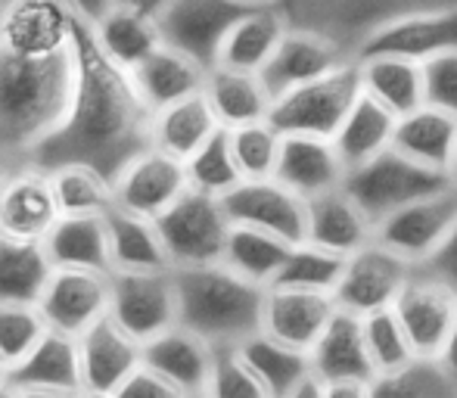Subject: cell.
Returning a JSON list of instances; mask_svg holds the SVG:
<instances>
[{
	"label": "cell",
	"mask_w": 457,
	"mask_h": 398,
	"mask_svg": "<svg viewBox=\"0 0 457 398\" xmlns=\"http://www.w3.org/2000/svg\"><path fill=\"white\" fill-rule=\"evenodd\" d=\"M0 178H4V165H0Z\"/></svg>",
	"instance_id": "58"
},
{
	"label": "cell",
	"mask_w": 457,
	"mask_h": 398,
	"mask_svg": "<svg viewBox=\"0 0 457 398\" xmlns=\"http://www.w3.org/2000/svg\"><path fill=\"white\" fill-rule=\"evenodd\" d=\"M417 268L420 265H414L404 255H398L395 249L373 240L358 253L345 255L343 278H339L333 296H337L339 308L364 318L370 311L395 305L398 293L404 290V284H408Z\"/></svg>",
	"instance_id": "10"
},
{
	"label": "cell",
	"mask_w": 457,
	"mask_h": 398,
	"mask_svg": "<svg viewBox=\"0 0 457 398\" xmlns=\"http://www.w3.org/2000/svg\"><path fill=\"white\" fill-rule=\"evenodd\" d=\"M423 268H427V271H433L436 278H442L445 284H452L457 290V224L452 230V236L442 243V249Z\"/></svg>",
	"instance_id": "50"
},
{
	"label": "cell",
	"mask_w": 457,
	"mask_h": 398,
	"mask_svg": "<svg viewBox=\"0 0 457 398\" xmlns=\"http://www.w3.org/2000/svg\"><path fill=\"white\" fill-rule=\"evenodd\" d=\"M187 178H190L193 190H203L212 196H224L243 181L240 165L230 150V134L228 128H218L190 159H187Z\"/></svg>",
	"instance_id": "42"
},
{
	"label": "cell",
	"mask_w": 457,
	"mask_h": 398,
	"mask_svg": "<svg viewBox=\"0 0 457 398\" xmlns=\"http://www.w3.org/2000/svg\"><path fill=\"white\" fill-rule=\"evenodd\" d=\"M6 370H10V368H6V361H4V358H0V389H4V380H6Z\"/></svg>",
	"instance_id": "55"
},
{
	"label": "cell",
	"mask_w": 457,
	"mask_h": 398,
	"mask_svg": "<svg viewBox=\"0 0 457 398\" xmlns=\"http://www.w3.org/2000/svg\"><path fill=\"white\" fill-rule=\"evenodd\" d=\"M308 243H318L339 255L358 253L367 243L377 240V218L343 187L308 199Z\"/></svg>",
	"instance_id": "24"
},
{
	"label": "cell",
	"mask_w": 457,
	"mask_h": 398,
	"mask_svg": "<svg viewBox=\"0 0 457 398\" xmlns=\"http://www.w3.org/2000/svg\"><path fill=\"white\" fill-rule=\"evenodd\" d=\"M109 4H125V6H137V10H144V12H153L156 16L159 10H162L169 0H109Z\"/></svg>",
	"instance_id": "53"
},
{
	"label": "cell",
	"mask_w": 457,
	"mask_h": 398,
	"mask_svg": "<svg viewBox=\"0 0 457 398\" xmlns=\"http://www.w3.org/2000/svg\"><path fill=\"white\" fill-rule=\"evenodd\" d=\"M395 121L398 115L389 106H383L379 100H373L370 94H361L355 106L349 109V115L343 119V125L333 134L339 156L349 169L373 159L377 153H383L386 146H392L395 137Z\"/></svg>",
	"instance_id": "37"
},
{
	"label": "cell",
	"mask_w": 457,
	"mask_h": 398,
	"mask_svg": "<svg viewBox=\"0 0 457 398\" xmlns=\"http://www.w3.org/2000/svg\"><path fill=\"white\" fill-rule=\"evenodd\" d=\"M345 175H349V165L343 162L333 137H320V134H283V150L274 178H280L289 190L312 199L333 187H343Z\"/></svg>",
	"instance_id": "26"
},
{
	"label": "cell",
	"mask_w": 457,
	"mask_h": 398,
	"mask_svg": "<svg viewBox=\"0 0 457 398\" xmlns=\"http://www.w3.org/2000/svg\"><path fill=\"white\" fill-rule=\"evenodd\" d=\"M339 311L333 293L299 290V286H268L265 308H262V330L277 336L280 343L312 352L320 333Z\"/></svg>",
	"instance_id": "22"
},
{
	"label": "cell",
	"mask_w": 457,
	"mask_h": 398,
	"mask_svg": "<svg viewBox=\"0 0 457 398\" xmlns=\"http://www.w3.org/2000/svg\"><path fill=\"white\" fill-rule=\"evenodd\" d=\"M448 175H452V181L457 184V144H454V153H452V165H448Z\"/></svg>",
	"instance_id": "54"
},
{
	"label": "cell",
	"mask_w": 457,
	"mask_h": 398,
	"mask_svg": "<svg viewBox=\"0 0 457 398\" xmlns=\"http://www.w3.org/2000/svg\"><path fill=\"white\" fill-rule=\"evenodd\" d=\"M112 302L109 314L140 343L178 324V284L175 268H153V271H109Z\"/></svg>",
	"instance_id": "9"
},
{
	"label": "cell",
	"mask_w": 457,
	"mask_h": 398,
	"mask_svg": "<svg viewBox=\"0 0 457 398\" xmlns=\"http://www.w3.org/2000/svg\"><path fill=\"white\" fill-rule=\"evenodd\" d=\"M234 224L271 230L289 243H302L308 230V199L289 190L280 178H243L221 196Z\"/></svg>",
	"instance_id": "15"
},
{
	"label": "cell",
	"mask_w": 457,
	"mask_h": 398,
	"mask_svg": "<svg viewBox=\"0 0 457 398\" xmlns=\"http://www.w3.org/2000/svg\"><path fill=\"white\" fill-rule=\"evenodd\" d=\"M112 286L109 271H91V268H54L47 286H44L37 308L54 330L69 336H81L87 327L109 314Z\"/></svg>",
	"instance_id": "16"
},
{
	"label": "cell",
	"mask_w": 457,
	"mask_h": 398,
	"mask_svg": "<svg viewBox=\"0 0 457 398\" xmlns=\"http://www.w3.org/2000/svg\"><path fill=\"white\" fill-rule=\"evenodd\" d=\"M203 94L209 97L221 128L249 125V121L271 119L274 94L265 85L262 72H243L230 66H212L205 72Z\"/></svg>",
	"instance_id": "29"
},
{
	"label": "cell",
	"mask_w": 457,
	"mask_h": 398,
	"mask_svg": "<svg viewBox=\"0 0 457 398\" xmlns=\"http://www.w3.org/2000/svg\"><path fill=\"white\" fill-rule=\"evenodd\" d=\"M69 4H72V10L79 12L81 19H87V22H94V19L100 16V12L109 6V0H69Z\"/></svg>",
	"instance_id": "52"
},
{
	"label": "cell",
	"mask_w": 457,
	"mask_h": 398,
	"mask_svg": "<svg viewBox=\"0 0 457 398\" xmlns=\"http://www.w3.org/2000/svg\"><path fill=\"white\" fill-rule=\"evenodd\" d=\"M237 345H240L253 374L259 377L268 398H295L305 377L312 374V352L280 343V339L265 330L249 333Z\"/></svg>",
	"instance_id": "34"
},
{
	"label": "cell",
	"mask_w": 457,
	"mask_h": 398,
	"mask_svg": "<svg viewBox=\"0 0 457 398\" xmlns=\"http://www.w3.org/2000/svg\"><path fill=\"white\" fill-rule=\"evenodd\" d=\"M230 150L243 178H274L283 150V131L271 119L228 128Z\"/></svg>",
	"instance_id": "44"
},
{
	"label": "cell",
	"mask_w": 457,
	"mask_h": 398,
	"mask_svg": "<svg viewBox=\"0 0 457 398\" xmlns=\"http://www.w3.org/2000/svg\"><path fill=\"white\" fill-rule=\"evenodd\" d=\"M91 31L96 44L103 47V54L119 62L121 69H128V72L162 44L156 16L125 4H109L91 22Z\"/></svg>",
	"instance_id": "30"
},
{
	"label": "cell",
	"mask_w": 457,
	"mask_h": 398,
	"mask_svg": "<svg viewBox=\"0 0 457 398\" xmlns=\"http://www.w3.org/2000/svg\"><path fill=\"white\" fill-rule=\"evenodd\" d=\"M205 72L209 69L203 62H196L184 50L162 41L144 62H137L131 69V79L137 85L140 97L150 103V109L156 112V109L169 106V103H178L203 91Z\"/></svg>",
	"instance_id": "28"
},
{
	"label": "cell",
	"mask_w": 457,
	"mask_h": 398,
	"mask_svg": "<svg viewBox=\"0 0 457 398\" xmlns=\"http://www.w3.org/2000/svg\"><path fill=\"white\" fill-rule=\"evenodd\" d=\"M75 87V47L22 56L0 47V165H31L35 150L62 125Z\"/></svg>",
	"instance_id": "2"
},
{
	"label": "cell",
	"mask_w": 457,
	"mask_h": 398,
	"mask_svg": "<svg viewBox=\"0 0 457 398\" xmlns=\"http://www.w3.org/2000/svg\"><path fill=\"white\" fill-rule=\"evenodd\" d=\"M345 255L324 249L318 243H293L287 261H283L280 274H277V286H299V290H318V293H333L343 278ZM271 284V286H274Z\"/></svg>",
	"instance_id": "41"
},
{
	"label": "cell",
	"mask_w": 457,
	"mask_h": 398,
	"mask_svg": "<svg viewBox=\"0 0 457 398\" xmlns=\"http://www.w3.org/2000/svg\"><path fill=\"white\" fill-rule=\"evenodd\" d=\"M358 66H361L364 94L389 106L395 115L427 103V75L420 60L398 54H367L358 56Z\"/></svg>",
	"instance_id": "33"
},
{
	"label": "cell",
	"mask_w": 457,
	"mask_h": 398,
	"mask_svg": "<svg viewBox=\"0 0 457 398\" xmlns=\"http://www.w3.org/2000/svg\"><path fill=\"white\" fill-rule=\"evenodd\" d=\"M454 144L457 115H452L448 109L436 106V103H423V106L398 115L392 146L402 150L404 156L417 159V162L429 165V169L448 171Z\"/></svg>",
	"instance_id": "32"
},
{
	"label": "cell",
	"mask_w": 457,
	"mask_h": 398,
	"mask_svg": "<svg viewBox=\"0 0 457 398\" xmlns=\"http://www.w3.org/2000/svg\"><path fill=\"white\" fill-rule=\"evenodd\" d=\"M10 6V0H0V16H4V10Z\"/></svg>",
	"instance_id": "57"
},
{
	"label": "cell",
	"mask_w": 457,
	"mask_h": 398,
	"mask_svg": "<svg viewBox=\"0 0 457 398\" xmlns=\"http://www.w3.org/2000/svg\"><path fill=\"white\" fill-rule=\"evenodd\" d=\"M109 221V249H112V268L121 271H153V268H171L169 249L159 234L156 218L137 215L115 205L106 215Z\"/></svg>",
	"instance_id": "36"
},
{
	"label": "cell",
	"mask_w": 457,
	"mask_h": 398,
	"mask_svg": "<svg viewBox=\"0 0 457 398\" xmlns=\"http://www.w3.org/2000/svg\"><path fill=\"white\" fill-rule=\"evenodd\" d=\"M312 370L324 383V393L330 383L358 380V383H377V368L367 352L364 339V320L361 314L339 308L327 330L312 349Z\"/></svg>",
	"instance_id": "25"
},
{
	"label": "cell",
	"mask_w": 457,
	"mask_h": 398,
	"mask_svg": "<svg viewBox=\"0 0 457 398\" xmlns=\"http://www.w3.org/2000/svg\"><path fill=\"white\" fill-rule=\"evenodd\" d=\"M79 355L85 395H119L128 374L144 361V343L106 314L79 336Z\"/></svg>",
	"instance_id": "21"
},
{
	"label": "cell",
	"mask_w": 457,
	"mask_h": 398,
	"mask_svg": "<svg viewBox=\"0 0 457 398\" xmlns=\"http://www.w3.org/2000/svg\"><path fill=\"white\" fill-rule=\"evenodd\" d=\"M361 320H364L367 352H370V358H373L377 377L404 368V364L417 355L408 333H404L402 320H398L395 308H379V311L364 314Z\"/></svg>",
	"instance_id": "45"
},
{
	"label": "cell",
	"mask_w": 457,
	"mask_h": 398,
	"mask_svg": "<svg viewBox=\"0 0 457 398\" xmlns=\"http://www.w3.org/2000/svg\"><path fill=\"white\" fill-rule=\"evenodd\" d=\"M209 395L212 398H268L259 377L253 374V368H249V361L243 358L237 343L215 345Z\"/></svg>",
	"instance_id": "47"
},
{
	"label": "cell",
	"mask_w": 457,
	"mask_h": 398,
	"mask_svg": "<svg viewBox=\"0 0 457 398\" xmlns=\"http://www.w3.org/2000/svg\"><path fill=\"white\" fill-rule=\"evenodd\" d=\"M395 314L408 333L417 355L439 358L457 320V290L436 278L427 268H417L395 299Z\"/></svg>",
	"instance_id": "12"
},
{
	"label": "cell",
	"mask_w": 457,
	"mask_h": 398,
	"mask_svg": "<svg viewBox=\"0 0 457 398\" xmlns=\"http://www.w3.org/2000/svg\"><path fill=\"white\" fill-rule=\"evenodd\" d=\"M119 395H134V398H181L175 393L169 380L159 370H153L146 361H140L137 368L128 374V380L119 386Z\"/></svg>",
	"instance_id": "49"
},
{
	"label": "cell",
	"mask_w": 457,
	"mask_h": 398,
	"mask_svg": "<svg viewBox=\"0 0 457 398\" xmlns=\"http://www.w3.org/2000/svg\"><path fill=\"white\" fill-rule=\"evenodd\" d=\"M457 224V184L411 199L377 221V240L414 265H427Z\"/></svg>",
	"instance_id": "7"
},
{
	"label": "cell",
	"mask_w": 457,
	"mask_h": 398,
	"mask_svg": "<svg viewBox=\"0 0 457 398\" xmlns=\"http://www.w3.org/2000/svg\"><path fill=\"white\" fill-rule=\"evenodd\" d=\"M243 4H249V6H255V4H277V0H243Z\"/></svg>",
	"instance_id": "56"
},
{
	"label": "cell",
	"mask_w": 457,
	"mask_h": 398,
	"mask_svg": "<svg viewBox=\"0 0 457 398\" xmlns=\"http://www.w3.org/2000/svg\"><path fill=\"white\" fill-rule=\"evenodd\" d=\"M361 94H364L361 66H358V56H352L349 62H343L333 72L312 79L305 85L274 97L271 121L283 134H320V137H333Z\"/></svg>",
	"instance_id": "4"
},
{
	"label": "cell",
	"mask_w": 457,
	"mask_h": 398,
	"mask_svg": "<svg viewBox=\"0 0 457 398\" xmlns=\"http://www.w3.org/2000/svg\"><path fill=\"white\" fill-rule=\"evenodd\" d=\"M349 60L352 50L339 37L327 35L320 29H308V25H289L280 47L274 50L268 66L262 69V79L271 87L274 97H280V94L293 91L305 81L333 72Z\"/></svg>",
	"instance_id": "19"
},
{
	"label": "cell",
	"mask_w": 457,
	"mask_h": 398,
	"mask_svg": "<svg viewBox=\"0 0 457 398\" xmlns=\"http://www.w3.org/2000/svg\"><path fill=\"white\" fill-rule=\"evenodd\" d=\"M277 4L287 12L289 25L327 31V35L339 37L355 56L358 44L386 19L429 10V6L457 4V0H277Z\"/></svg>",
	"instance_id": "8"
},
{
	"label": "cell",
	"mask_w": 457,
	"mask_h": 398,
	"mask_svg": "<svg viewBox=\"0 0 457 398\" xmlns=\"http://www.w3.org/2000/svg\"><path fill=\"white\" fill-rule=\"evenodd\" d=\"M0 395H85L79 336L50 327L41 343L6 370Z\"/></svg>",
	"instance_id": "13"
},
{
	"label": "cell",
	"mask_w": 457,
	"mask_h": 398,
	"mask_svg": "<svg viewBox=\"0 0 457 398\" xmlns=\"http://www.w3.org/2000/svg\"><path fill=\"white\" fill-rule=\"evenodd\" d=\"M373 395H404V398H454L457 386L448 377L445 364L433 355H414L404 368L377 377Z\"/></svg>",
	"instance_id": "43"
},
{
	"label": "cell",
	"mask_w": 457,
	"mask_h": 398,
	"mask_svg": "<svg viewBox=\"0 0 457 398\" xmlns=\"http://www.w3.org/2000/svg\"><path fill=\"white\" fill-rule=\"evenodd\" d=\"M75 19L69 0H10L0 16V47L22 56H50L75 41Z\"/></svg>",
	"instance_id": "18"
},
{
	"label": "cell",
	"mask_w": 457,
	"mask_h": 398,
	"mask_svg": "<svg viewBox=\"0 0 457 398\" xmlns=\"http://www.w3.org/2000/svg\"><path fill=\"white\" fill-rule=\"evenodd\" d=\"M54 274L41 240L0 234V302H37Z\"/></svg>",
	"instance_id": "38"
},
{
	"label": "cell",
	"mask_w": 457,
	"mask_h": 398,
	"mask_svg": "<svg viewBox=\"0 0 457 398\" xmlns=\"http://www.w3.org/2000/svg\"><path fill=\"white\" fill-rule=\"evenodd\" d=\"M156 224L165 240V249H169L171 268L221 261L230 228H234L221 196L203 194V190L193 187L178 203H171L156 218Z\"/></svg>",
	"instance_id": "5"
},
{
	"label": "cell",
	"mask_w": 457,
	"mask_h": 398,
	"mask_svg": "<svg viewBox=\"0 0 457 398\" xmlns=\"http://www.w3.org/2000/svg\"><path fill=\"white\" fill-rule=\"evenodd\" d=\"M246 6L249 4L243 0H169L156 12V22L165 44L212 69L230 25L243 16Z\"/></svg>",
	"instance_id": "11"
},
{
	"label": "cell",
	"mask_w": 457,
	"mask_h": 398,
	"mask_svg": "<svg viewBox=\"0 0 457 398\" xmlns=\"http://www.w3.org/2000/svg\"><path fill=\"white\" fill-rule=\"evenodd\" d=\"M457 50V4L414 10L404 16L386 19L358 44L355 56L367 54H398L411 60H433L439 54Z\"/></svg>",
	"instance_id": "14"
},
{
	"label": "cell",
	"mask_w": 457,
	"mask_h": 398,
	"mask_svg": "<svg viewBox=\"0 0 457 398\" xmlns=\"http://www.w3.org/2000/svg\"><path fill=\"white\" fill-rule=\"evenodd\" d=\"M178 324L196 330L209 343H243L262 330L268 286L237 274L224 261L175 268Z\"/></svg>",
	"instance_id": "3"
},
{
	"label": "cell",
	"mask_w": 457,
	"mask_h": 398,
	"mask_svg": "<svg viewBox=\"0 0 457 398\" xmlns=\"http://www.w3.org/2000/svg\"><path fill=\"white\" fill-rule=\"evenodd\" d=\"M41 243L54 268L112 271L106 215H60Z\"/></svg>",
	"instance_id": "31"
},
{
	"label": "cell",
	"mask_w": 457,
	"mask_h": 398,
	"mask_svg": "<svg viewBox=\"0 0 457 398\" xmlns=\"http://www.w3.org/2000/svg\"><path fill=\"white\" fill-rule=\"evenodd\" d=\"M221 128L215 109H212L209 97L203 91L193 94V97H184L178 103H169V106L156 109L153 112V128L150 137L153 146L171 153L178 159H190L212 134Z\"/></svg>",
	"instance_id": "35"
},
{
	"label": "cell",
	"mask_w": 457,
	"mask_h": 398,
	"mask_svg": "<svg viewBox=\"0 0 457 398\" xmlns=\"http://www.w3.org/2000/svg\"><path fill=\"white\" fill-rule=\"evenodd\" d=\"M47 330L37 302H0V358L6 368L22 361Z\"/></svg>",
	"instance_id": "46"
},
{
	"label": "cell",
	"mask_w": 457,
	"mask_h": 398,
	"mask_svg": "<svg viewBox=\"0 0 457 398\" xmlns=\"http://www.w3.org/2000/svg\"><path fill=\"white\" fill-rule=\"evenodd\" d=\"M289 29L287 12L280 4H255L246 6L243 16L230 25L221 50H218L215 66L243 69V72H262L274 50L280 47L283 35Z\"/></svg>",
	"instance_id": "27"
},
{
	"label": "cell",
	"mask_w": 457,
	"mask_h": 398,
	"mask_svg": "<svg viewBox=\"0 0 457 398\" xmlns=\"http://www.w3.org/2000/svg\"><path fill=\"white\" fill-rule=\"evenodd\" d=\"M144 361L165 377L181 398L209 395L215 343L199 336L196 330L175 324L144 343Z\"/></svg>",
	"instance_id": "23"
},
{
	"label": "cell",
	"mask_w": 457,
	"mask_h": 398,
	"mask_svg": "<svg viewBox=\"0 0 457 398\" xmlns=\"http://www.w3.org/2000/svg\"><path fill=\"white\" fill-rule=\"evenodd\" d=\"M75 87L62 125L31 156V165L87 162L115 181L137 153L153 146V109L131 72L103 54L91 22L75 19Z\"/></svg>",
	"instance_id": "1"
},
{
	"label": "cell",
	"mask_w": 457,
	"mask_h": 398,
	"mask_svg": "<svg viewBox=\"0 0 457 398\" xmlns=\"http://www.w3.org/2000/svg\"><path fill=\"white\" fill-rule=\"evenodd\" d=\"M445 184H452L448 171L429 169V165L404 156L395 146H386L383 153L349 169V175H345V190L377 221L383 215H389V211L402 209L411 199H420L433 194V190H442Z\"/></svg>",
	"instance_id": "6"
},
{
	"label": "cell",
	"mask_w": 457,
	"mask_h": 398,
	"mask_svg": "<svg viewBox=\"0 0 457 398\" xmlns=\"http://www.w3.org/2000/svg\"><path fill=\"white\" fill-rule=\"evenodd\" d=\"M423 75H427V103H436L457 115V50L427 60Z\"/></svg>",
	"instance_id": "48"
},
{
	"label": "cell",
	"mask_w": 457,
	"mask_h": 398,
	"mask_svg": "<svg viewBox=\"0 0 457 398\" xmlns=\"http://www.w3.org/2000/svg\"><path fill=\"white\" fill-rule=\"evenodd\" d=\"M54 184L41 165H19L0 178V234L44 240L60 218Z\"/></svg>",
	"instance_id": "20"
},
{
	"label": "cell",
	"mask_w": 457,
	"mask_h": 398,
	"mask_svg": "<svg viewBox=\"0 0 457 398\" xmlns=\"http://www.w3.org/2000/svg\"><path fill=\"white\" fill-rule=\"evenodd\" d=\"M289 249H293V243L271 234V230L253 228V224H234L221 261L243 278L255 280L262 286H271L283 261H287Z\"/></svg>",
	"instance_id": "39"
},
{
	"label": "cell",
	"mask_w": 457,
	"mask_h": 398,
	"mask_svg": "<svg viewBox=\"0 0 457 398\" xmlns=\"http://www.w3.org/2000/svg\"><path fill=\"white\" fill-rule=\"evenodd\" d=\"M187 190V162L159 146H146L115 175V205L146 218H159Z\"/></svg>",
	"instance_id": "17"
},
{
	"label": "cell",
	"mask_w": 457,
	"mask_h": 398,
	"mask_svg": "<svg viewBox=\"0 0 457 398\" xmlns=\"http://www.w3.org/2000/svg\"><path fill=\"white\" fill-rule=\"evenodd\" d=\"M62 215H109L115 209V181L87 162H60L47 169Z\"/></svg>",
	"instance_id": "40"
},
{
	"label": "cell",
	"mask_w": 457,
	"mask_h": 398,
	"mask_svg": "<svg viewBox=\"0 0 457 398\" xmlns=\"http://www.w3.org/2000/svg\"><path fill=\"white\" fill-rule=\"evenodd\" d=\"M439 361L445 364L448 377H452V383H454V386H457V320H454V330H452V336H448L445 349H442Z\"/></svg>",
	"instance_id": "51"
}]
</instances>
